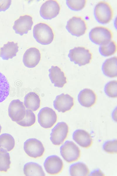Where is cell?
<instances>
[{"label":"cell","instance_id":"cell-1","mask_svg":"<svg viewBox=\"0 0 117 176\" xmlns=\"http://www.w3.org/2000/svg\"><path fill=\"white\" fill-rule=\"evenodd\" d=\"M33 34L36 41L43 45L50 44L53 41L54 37L52 28L44 23H39L35 26Z\"/></svg>","mask_w":117,"mask_h":176},{"label":"cell","instance_id":"cell-2","mask_svg":"<svg viewBox=\"0 0 117 176\" xmlns=\"http://www.w3.org/2000/svg\"><path fill=\"white\" fill-rule=\"evenodd\" d=\"M94 14L97 21L102 24H107L111 21L113 15L111 5L107 2L100 1L95 6Z\"/></svg>","mask_w":117,"mask_h":176},{"label":"cell","instance_id":"cell-3","mask_svg":"<svg viewBox=\"0 0 117 176\" xmlns=\"http://www.w3.org/2000/svg\"><path fill=\"white\" fill-rule=\"evenodd\" d=\"M68 56L70 61L80 66L89 63L92 58V54L90 51L81 46L70 50Z\"/></svg>","mask_w":117,"mask_h":176},{"label":"cell","instance_id":"cell-4","mask_svg":"<svg viewBox=\"0 0 117 176\" xmlns=\"http://www.w3.org/2000/svg\"><path fill=\"white\" fill-rule=\"evenodd\" d=\"M113 34L109 28L102 26L95 27L89 33L90 40L95 44L101 45L111 40Z\"/></svg>","mask_w":117,"mask_h":176},{"label":"cell","instance_id":"cell-5","mask_svg":"<svg viewBox=\"0 0 117 176\" xmlns=\"http://www.w3.org/2000/svg\"><path fill=\"white\" fill-rule=\"evenodd\" d=\"M60 153L63 159L68 163L78 160L80 155L79 148L73 142L67 141L60 148Z\"/></svg>","mask_w":117,"mask_h":176},{"label":"cell","instance_id":"cell-6","mask_svg":"<svg viewBox=\"0 0 117 176\" xmlns=\"http://www.w3.org/2000/svg\"><path fill=\"white\" fill-rule=\"evenodd\" d=\"M66 28L72 35L79 37L85 33L87 27L84 19L80 17L75 16L68 21Z\"/></svg>","mask_w":117,"mask_h":176},{"label":"cell","instance_id":"cell-7","mask_svg":"<svg viewBox=\"0 0 117 176\" xmlns=\"http://www.w3.org/2000/svg\"><path fill=\"white\" fill-rule=\"evenodd\" d=\"M37 117L39 123L41 127L45 128L52 127L57 120V114L55 111L47 107L41 109Z\"/></svg>","mask_w":117,"mask_h":176},{"label":"cell","instance_id":"cell-8","mask_svg":"<svg viewBox=\"0 0 117 176\" xmlns=\"http://www.w3.org/2000/svg\"><path fill=\"white\" fill-rule=\"evenodd\" d=\"M24 150L29 156L37 158L42 156L44 151V148L42 143L35 138L27 140L24 143Z\"/></svg>","mask_w":117,"mask_h":176},{"label":"cell","instance_id":"cell-9","mask_svg":"<svg viewBox=\"0 0 117 176\" xmlns=\"http://www.w3.org/2000/svg\"><path fill=\"white\" fill-rule=\"evenodd\" d=\"M68 131V126L66 123H58L52 130L50 137L51 141L54 145H60L66 138Z\"/></svg>","mask_w":117,"mask_h":176},{"label":"cell","instance_id":"cell-10","mask_svg":"<svg viewBox=\"0 0 117 176\" xmlns=\"http://www.w3.org/2000/svg\"><path fill=\"white\" fill-rule=\"evenodd\" d=\"M60 10V6L56 1L48 0L41 5L40 14L44 19L51 20L58 15Z\"/></svg>","mask_w":117,"mask_h":176},{"label":"cell","instance_id":"cell-11","mask_svg":"<svg viewBox=\"0 0 117 176\" xmlns=\"http://www.w3.org/2000/svg\"><path fill=\"white\" fill-rule=\"evenodd\" d=\"M9 117L13 121H21L26 114L25 108L23 103L19 99H14L10 103L8 110Z\"/></svg>","mask_w":117,"mask_h":176},{"label":"cell","instance_id":"cell-12","mask_svg":"<svg viewBox=\"0 0 117 176\" xmlns=\"http://www.w3.org/2000/svg\"><path fill=\"white\" fill-rule=\"evenodd\" d=\"M44 165L46 172L51 175H56L62 170L63 163L62 160L56 155L48 157L45 159Z\"/></svg>","mask_w":117,"mask_h":176},{"label":"cell","instance_id":"cell-13","mask_svg":"<svg viewBox=\"0 0 117 176\" xmlns=\"http://www.w3.org/2000/svg\"><path fill=\"white\" fill-rule=\"evenodd\" d=\"M74 105L73 98L68 94L63 93L56 96L53 102L54 108L63 113L70 110Z\"/></svg>","mask_w":117,"mask_h":176},{"label":"cell","instance_id":"cell-14","mask_svg":"<svg viewBox=\"0 0 117 176\" xmlns=\"http://www.w3.org/2000/svg\"><path fill=\"white\" fill-rule=\"evenodd\" d=\"M33 24L32 18L28 15L21 16L14 22L13 28L16 33L20 35L26 34L31 29Z\"/></svg>","mask_w":117,"mask_h":176},{"label":"cell","instance_id":"cell-15","mask_svg":"<svg viewBox=\"0 0 117 176\" xmlns=\"http://www.w3.org/2000/svg\"><path fill=\"white\" fill-rule=\"evenodd\" d=\"M41 54L37 48L32 47L27 49L23 57V61L26 67L32 68L35 67L39 63Z\"/></svg>","mask_w":117,"mask_h":176},{"label":"cell","instance_id":"cell-16","mask_svg":"<svg viewBox=\"0 0 117 176\" xmlns=\"http://www.w3.org/2000/svg\"><path fill=\"white\" fill-rule=\"evenodd\" d=\"M49 77L54 87L62 88L67 83L63 72L57 66H52L49 69Z\"/></svg>","mask_w":117,"mask_h":176},{"label":"cell","instance_id":"cell-17","mask_svg":"<svg viewBox=\"0 0 117 176\" xmlns=\"http://www.w3.org/2000/svg\"><path fill=\"white\" fill-rule=\"evenodd\" d=\"M78 100L82 106L87 108L93 106L96 103L97 96L92 90L85 88L81 90L78 95Z\"/></svg>","mask_w":117,"mask_h":176},{"label":"cell","instance_id":"cell-18","mask_svg":"<svg viewBox=\"0 0 117 176\" xmlns=\"http://www.w3.org/2000/svg\"><path fill=\"white\" fill-rule=\"evenodd\" d=\"M73 140L81 147L87 148L92 144V139L87 131L82 129H77L73 133Z\"/></svg>","mask_w":117,"mask_h":176},{"label":"cell","instance_id":"cell-19","mask_svg":"<svg viewBox=\"0 0 117 176\" xmlns=\"http://www.w3.org/2000/svg\"><path fill=\"white\" fill-rule=\"evenodd\" d=\"M116 56L107 59L103 63L101 69L103 74L106 76L114 78L117 77Z\"/></svg>","mask_w":117,"mask_h":176},{"label":"cell","instance_id":"cell-20","mask_svg":"<svg viewBox=\"0 0 117 176\" xmlns=\"http://www.w3.org/2000/svg\"><path fill=\"white\" fill-rule=\"evenodd\" d=\"M18 48L17 43L13 41L8 42L1 48L0 57L4 60L12 59L16 55Z\"/></svg>","mask_w":117,"mask_h":176},{"label":"cell","instance_id":"cell-21","mask_svg":"<svg viewBox=\"0 0 117 176\" xmlns=\"http://www.w3.org/2000/svg\"><path fill=\"white\" fill-rule=\"evenodd\" d=\"M24 104L27 109L33 111H37L39 108L40 104L39 96L34 92L28 93L24 97Z\"/></svg>","mask_w":117,"mask_h":176},{"label":"cell","instance_id":"cell-22","mask_svg":"<svg viewBox=\"0 0 117 176\" xmlns=\"http://www.w3.org/2000/svg\"><path fill=\"white\" fill-rule=\"evenodd\" d=\"M23 172L26 176H45L42 167L37 163L30 162L23 167Z\"/></svg>","mask_w":117,"mask_h":176},{"label":"cell","instance_id":"cell-23","mask_svg":"<svg viewBox=\"0 0 117 176\" xmlns=\"http://www.w3.org/2000/svg\"><path fill=\"white\" fill-rule=\"evenodd\" d=\"M71 176H87L89 174V170L84 163L78 162L71 165L69 169Z\"/></svg>","mask_w":117,"mask_h":176},{"label":"cell","instance_id":"cell-24","mask_svg":"<svg viewBox=\"0 0 117 176\" xmlns=\"http://www.w3.org/2000/svg\"><path fill=\"white\" fill-rule=\"evenodd\" d=\"M116 50V43L115 41L112 40L101 45L99 48L100 53L104 57L109 56L113 55Z\"/></svg>","mask_w":117,"mask_h":176},{"label":"cell","instance_id":"cell-25","mask_svg":"<svg viewBox=\"0 0 117 176\" xmlns=\"http://www.w3.org/2000/svg\"><path fill=\"white\" fill-rule=\"evenodd\" d=\"M15 145V141L11 134L4 133L0 135V148H3L8 151L12 150Z\"/></svg>","mask_w":117,"mask_h":176},{"label":"cell","instance_id":"cell-26","mask_svg":"<svg viewBox=\"0 0 117 176\" xmlns=\"http://www.w3.org/2000/svg\"><path fill=\"white\" fill-rule=\"evenodd\" d=\"M10 85L5 76L0 72V103L4 101L8 96Z\"/></svg>","mask_w":117,"mask_h":176},{"label":"cell","instance_id":"cell-27","mask_svg":"<svg viewBox=\"0 0 117 176\" xmlns=\"http://www.w3.org/2000/svg\"><path fill=\"white\" fill-rule=\"evenodd\" d=\"M10 157L7 151L3 148H0V171L6 172L10 167Z\"/></svg>","mask_w":117,"mask_h":176},{"label":"cell","instance_id":"cell-28","mask_svg":"<svg viewBox=\"0 0 117 176\" xmlns=\"http://www.w3.org/2000/svg\"><path fill=\"white\" fill-rule=\"evenodd\" d=\"M36 121V117L34 112L31 110H26V114L24 118L21 121L16 123L23 127H29L33 125Z\"/></svg>","mask_w":117,"mask_h":176},{"label":"cell","instance_id":"cell-29","mask_svg":"<svg viewBox=\"0 0 117 176\" xmlns=\"http://www.w3.org/2000/svg\"><path fill=\"white\" fill-rule=\"evenodd\" d=\"M105 94L110 97L116 98L117 97V81L113 80L106 84L104 86Z\"/></svg>","mask_w":117,"mask_h":176},{"label":"cell","instance_id":"cell-30","mask_svg":"<svg viewBox=\"0 0 117 176\" xmlns=\"http://www.w3.org/2000/svg\"><path fill=\"white\" fill-rule=\"evenodd\" d=\"M86 0H71L66 1V4L70 9L74 11H79L82 10L85 6Z\"/></svg>","mask_w":117,"mask_h":176},{"label":"cell","instance_id":"cell-31","mask_svg":"<svg viewBox=\"0 0 117 176\" xmlns=\"http://www.w3.org/2000/svg\"><path fill=\"white\" fill-rule=\"evenodd\" d=\"M117 141L116 140L107 141L103 144L104 150L109 154L117 153Z\"/></svg>","mask_w":117,"mask_h":176},{"label":"cell","instance_id":"cell-32","mask_svg":"<svg viewBox=\"0 0 117 176\" xmlns=\"http://www.w3.org/2000/svg\"><path fill=\"white\" fill-rule=\"evenodd\" d=\"M11 3V0H0V11H5L10 7Z\"/></svg>","mask_w":117,"mask_h":176},{"label":"cell","instance_id":"cell-33","mask_svg":"<svg viewBox=\"0 0 117 176\" xmlns=\"http://www.w3.org/2000/svg\"><path fill=\"white\" fill-rule=\"evenodd\" d=\"M90 175L91 176L104 175L101 170L99 169H96L92 171L91 172Z\"/></svg>","mask_w":117,"mask_h":176},{"label":"cell","instance_id":"cell-34","mask_svg":"<svg viewBox=\"0 0 117 176\" xmlns=\"http://www.w3.org/2000/svg\"><path fill=\"white\" fill-rule=\"evenodd\" d=\"M1 128H1V125L0 124V133H1Z\"/></svg>","mask_w":117,"mask_h":176}]
</instances>
